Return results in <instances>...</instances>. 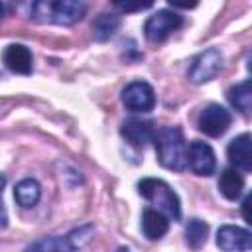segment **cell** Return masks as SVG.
I'll return each mask as SVG.
<instances>
[{
    "label": "cell",
    "mask_w": 252,
    "mask_h": 252,
    "mask_svg": "<svg viewBox=\"0 0 252 252\" xmlns=\"http://www.w3.org/2000/svg\"><path fill=\"white\" fill-rule=\"evenodd\" d=\"M89 6L81 0H35L30 4V20L37 24L75 26L87 14Z\"/></svg>",
    "instance_id": "6da1fadb"
},
{
    "label": "cell",
    "mask_w": 252,
    "mask_h": 252,
    "mask_svg": "<svg viewBox=\"0 0 252 252\" xmlns=\"http://www.w3.org/2000/svg\"><path fill=\"white\" fill-rule=\"evenodd\" d=\"M158 161L171 171H183L187 167V144L179 126H163L154 134Z\"/></svg>",
    "instance_id": "7a4b0ae2"
},
{
    "label": "cell",
    "mask_w": 252,
    "mask_h": 252,
    "mask_svg": "<svg viewBox=\"0 0 252 252\" xmlns=\"http://www.w3.org/2000/svg\"><path fill=\"white\" fill-rule=\"evenodd\" d=\"M94 232H96L94 224L85 222L81 226L71 228L67 234H51L37 238L30 242L24 248V252H81L91 244Z\"/></svg>",
    "instance_id": "3957f363"
},
{
    "label": "cell",
    "mask_w": 252,
    "mask_h": 252,
    "mask_svg": "<svg viewBox=\"0 0 252 252\" xmlns=\"http://www.w3.org/2000/svg\"><path fill=\"white\" fill-rule=\"evenodd\" d=\"M138 193L152 205H156L161 215L171 220H181V201L169 183L158 177H144L138 181Z\"/></svg>",
    "instance_id": "277c9868"
},
{
    "label": "cell",
    "mask_w": 252,
    "mask_h": 252,
    "mask_svg": "<svg viewBox=\"0 0 252 252\" xmlns=\"http://www.w3.org/2000/svg\"><path fill=\"white\" fill-rule=\"evenodd\" d=\"M224 67V55L219 47H209L191 59L187 77L193 85H203L215 79Z\"/></svg>",
    "instance_id": "5b68a950"
},
{
    "label": "cell",
    "mask_w": 252,
    "mask_h": 252,
    "mask_svg": "<svg viewBox=\"0 0 252 252\" xmlns=\"http://www.w3.org/2000/svg\"><path fill=\"white\" fill-rule=\"evenodd\" d=\"M183 26V16L175 10L163 8L152 14L144 24V35L150 43H163L173 32Z\"/></svg>",
    "instance_id": "8992f818"
},
{
    "label": "cell",
    "mask_w": 252,
    "mask_h": 252,
    "mask_svg": "<svg viewBox=\"0 0 252 252\" xmlns=\"http://www.w3.org/2000/svg\"><path fill=\"white\" fill-rule=\"evenodd\" d=\"M120 100L130 112H152L156 106V91L146 81H132L122 89Z\"/></svg>",
    "instance_id": "52a82bcc"
},
{
    "label": "cell",
    "mask_w": 252,
    "mask_h": 252,
    "mask_svg": "<svg viewBox=\"0 0 252 252\" xmlns=\"http://www.w3.org/2000/svg\"><path fill=\"white\" fill-rule=\"evenodd\" d=\"M230 122H232V114H230L224 106H220V104H217V102L207 104V106L199 112V118H197L199 130H201L205 136H209V138H219V136H222V134L230 128Z\"/></svg>",
    "instance_id": "ba28073f"
},
{
    "label": "cell",
    "mask_w": 252,
    "mask_h": 252,
    "mask_svg": "<svg viewBox=\"0 0 252 252\" xmlns=\"http://www.w3.org/2000/svg\"><path fill=\"white\" fill-rule=\"evenodd\" d=\"M187 167L201 177H209L217 169V158L207 142L193 140L187 148Z\"/></svg>",
    "instance_id": "9c48e42d"
},
{
    "label": "cell",
    "mask_w": 252,
    "mask_h": 252,
    "mask_svg": "<svg viewBox=\"0 0 252 252\" xmlns=\"http://www.w3.org/2000/svg\"><path fill=\"white\" fill-rule=\"evenodd\" d=\"M252 244V236L248 228L222 224L217 230V246L222 252H248Z\"/></svg>",
    "instance_id": "30bf717a"
},
{
    "label": "cell",
    "mask_w": 252,
    "mask_h": 252,
    "mask_svg": "<svg viewBox=\"0 0 252 252\" xmlns=\"http://www.w3.org/2000/svg\"><path fill=\"white\" fill-rule=\"evenodd\" d=\"M156 128L154 122L142 118H128L120 124V136L134 148H144L148 142L154 140Z\"/></svg>",
    "instance_id": "8fae6325"
},
{
    "label": "cell",
    "mask_w": 252,
    "mask_h": 252,
    "mask_svg": "<svg viewBox=\"0 0 252 252\" xmlns=\"http://www.w3.org/2000/svg\"><path fill=\"white\" fill-rule=\"evenodd\" d=\"M2 63L8 71L16 75H30L33 69V57L32 51L24 43H10L2 51Z\"/></svg>",
    "instance_id": "7c38bea8"
},
{
    "label": "cell",
    "mask_w": 252,
    "mask_h": 252,
    "mask_svg": "<svg viewBox=\"0 0 252 252\" xmlns=\"http://www.w3.org/2000/svg\"><path fill=\"white\" fill-rule=\"evenodd\" d=\"M226 158L234 169L248 173L252 169V136L244 132L234 140H230L226 148Z\"/></svg>",
    "instance_id": "4fadbf2b"
},
{
    "label": "cell",
    "mask_w": 252,
    "mask_h": 252,
    "mask_svg": "<svg viewBox=\"0 0 252 252\" xmlns=\"http://www.w3.org/2000/svg\"><path fill=\"white\" fill-rule=\"evenodd\" d=\"M169 230V220L165 215H161L156 209H144L142 211V232L148 240H159Z\"/></svg>",
    "instance_id": "5bb4252c"
},
{
    "label": "cell",
    "mask_w": 252,
    "mask_h": 252,
    "mask_svg": "<svg viewBox=\"0 0 252 252\" xmlns=\"http://www.w3.org/2000/svg\"><path fill=\"white\" fill-rule=\"evenodd\" d=\"M242 191H244V177L240 175V171L234 167L222 169L219 177V193L228 201H238Z\"/></svg>",
    "instance_id": "9a60e30c"
},
{
    "label": "cell",
    "mask_w": 252,
    "mask_h": 252,
    "mask_svg": "<svg viewBox=\"0 0 252 252\" xmlns=\"http://www.w3.org/2000/svg\"><path fill=\"white\" fill-rule=\"evenodd\" d=\"M14 199H16V203L20 207L32 209L41 199V185L37 183V179L26 177V179H22V181L16 183V187H14Z\"/></svg>",
    "instance_id": "2e32d148"
},
{
    "label": "cell",
    "mask_w": 252,
    "mask_h": 252,
    "mask_svg": "<svg viewBox=\"0 0 252 252\" xmlns=\"http://www.w3.org/2000/svg\"><path fill=\"white\" fill-rule=\"evenodd\" d=\"M226 98L232 108H236L242 114H248L252 108V81L244 79V81L232 85L226 93Z\"/></svg>",
    "instance_id": "e0dca14e"
},
{
    "label": "cell",
    "mask_w": 252,
    "mask_h": 252,
    "mask_svg": "<svg viewBox=\"0 0 252 252\" xmlns=\"http://www.w3.org/2000/svg\"><path fill=\"white\" fill-rule=\"evenodd\" d=\"M118 28H120V16L114 12H104L96 16V20L93 22V39L104 43L118 32Z\"/></svg>",
    "instance_id": "ac0fdd59"
},
{
    "label": "cell",
    "mask_w": 252,
    "mask_h": 252,
    "mask_svg": "<svg viewBox=\"0 0 252 252\" xmlns=\"http://www.w3.org/2000/svg\"><path fill=\"white\" fill-rule=\"evenodd\" d=\"M209 236V224L201 219H189L187 226H185V242L189 248L199 250Z\"/></svg>",
    "instance_id": "d6986e66"
},
{
    "label": "cell",
    "mask_w": 252,
    "mask_h": 252,
    "mask_svg": "<svg viewBox=\"0 0 252 252\" xmlns=\"http://www.w3.org/2000/svg\"><path fill=\"white\" fill-rule=\"evenodd\" d=\"M4 187H6V175L0 173V230L8 226V211L4 207Z\"/></svg>",
    "instance_id": "ffe728a7"
},
{
    "label": "cell",
    "mask_w": 252,
    "mask_h": 252,
    "mask_svg": "<svg viewBox=\"0 0 252 252\" xmlns=\"http://www.w3.org/2000/svg\"><path fill=\"white\" fill-rule=\"evenodd\" d=\"M116 10H120V12H142V10H146V8H150L152 6V2H138V4H128V2H114L112 4Z\"/></svg>",
    "instance_id": "44dd1931"
},
{
    "label": "cell",
    "mask_w": 252,
    "mask_h": 252,
    "mask_svg": "<svg viewBox=\"0 0 252 252\" xmlns=\"http://www.w3.org/2000/svg\"><path fill=\"white\" fill-rule=\"evenodd\" d=\"M248 207H250V195H246L244 201H242V215H244V220L246 222H252V217L248 213Z\"/></svg>",
    "instance_id": "7402d4cb"
},
{
    "label": "cell",
    "mask_w": 252,
    "mask_h": 252,
    "mask_svg": "<svg viewBox=\"0 0 252 252\" xmlns=\"http://www.w3.org/2000/svg\"><path fill=\"white\" fill-rule=\"evenodd\" d=\"M10 10H12V4H8V2H2V0H0V20H2L4 16H8V14H10Z\"/></svg>",
    "instance_id": "603a6c76"
},
{
    "label": "cell",
    "mask_w": 252,
    "mask_h": 252,
    "mask_svg": "<svg viewBox=\"0 0 252 252\" xmlns=\"http://www.w3.org/2000/svg\"><path fill=\"white\" fill-rule=\"evenodd\" d=\"M116 252H132V250H130V248H128V246H120V248H118V250H116Z\"/></svg>",
    "instance_id": "cb8c5ba5"
}]
</instances>
